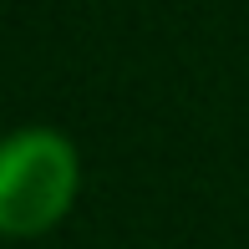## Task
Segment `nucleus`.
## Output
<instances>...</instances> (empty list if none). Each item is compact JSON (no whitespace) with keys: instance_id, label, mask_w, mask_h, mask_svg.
Listing matches in <instances>:
<instances>
[{"instance_id":"obj_1","label":"nucleus","mask_w":249,"mask_h":249,"mask_svg":"<svg viewBox=\"0 0 249 249\" xmlns=\"http://www.w3.org/2000/svg\"><path fill=\"white\" fill-rule=\"evenodd\" d=\"M76 148L61 132L26 127L0 148V229L26 239L71 209L76 194Z\"/></svg>"}]
</instances>
